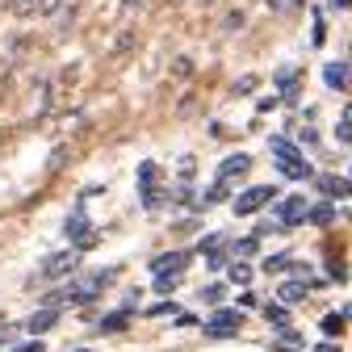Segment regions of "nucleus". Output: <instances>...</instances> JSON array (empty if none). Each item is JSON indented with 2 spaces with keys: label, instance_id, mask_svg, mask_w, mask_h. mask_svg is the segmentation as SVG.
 Masks as SVG:
<instances>
[{
  "label": "nucleus",
  "instance_id": "412c9836",
  "mask_svg": "<svg viewBox=\"0 0 352 352\" xmlns=\"http://www.w3.org/2000/svg\"><path fill=\"white\" fill-rule=\"evenodd\" d=\"M235 252H243V256H252V252H256V239H239V243H235Z\"/></svg>",
  "mask_w": 352,
  "mask_h": 352
},
{
  "label": "nucleus",
  "instance_id": "0eeeda50",
  "mask_svg": "<svg viewBox=\"0 0 352 352\" xmlns=\"http://www.w3.org/2000/svg\"><path fill=\"white\" fill-rule=\"evenodd\" d=\"M319 189L327 197H348L352 193V181H344V176H319Z\"/></svg>",
  "mask_w": 352,
  "mask_h": 352
},
{
  "label": "nucleus",
  "instance_id": "aec40b11",
  "mask_svg": "<svg viewBox=\"0 0 352 352\" xmlns=\"http://www.w3.org/2000/svg\"><path fill=\"white\" fill-rule=\"evenodd\" d=\"M172 311H176V306H172V302H160V306H151V311H147V315H172Z\"/></svg>",
  "mask_w": 352,
  "mask_h": 352
},
{
  "label": "nucleus",
  "instance_id": "4be33fe9",
  "mask_svg": "<svg viewBox=\"0 0 352 352\" xmlns=\"http://www.w3.org/2000/svg\"><path fill=\"white\" fill-rule=\"evenodd\" d=\"M252 88H256V80H252V76H243V80L235 84V93H252Z\"/></svg>",
  "mask_w": 352,
  "mask_h": 352
},
{
  "label": "nucleus",
  "instance_id": "6ab92c4d",
  "mask_svg": "<svg viewBox=\"0 0 352 352\" xmlns=\"http://www.w3.org/2000/svg\"><path fill=\"white\" fill-rule=\"evenodd\" d=\"M59 5H63V0H38V13H42V17H51Z\"/></svg>",
  "mask_w": 352,
  "mask_h": 352
},
{
  "label": "nucleus",
  "instance_id": "39448f33",
  "mask_svg": "<svg viewBox=\"0 0 352 352\" xmlns=\"http://www.w3.org/2000/svg\"><path fill=\"white\" fill-rule=\"evenodd\" d=\"M185 264H189L185 252H172V256H160L151 269H155V277H168V273H172V277H181V273H185Z\"/></svg>",
  "mask_w": 352,
  "mask_h": 352
},
{
  "label": "nucleus",
  "instance_id": "f3484780",
  "mask_svg": "<svg viewBox=\"0 0 352 352\" xmlns=\"http://www.w3.org/2000/svg\"><path fill=\"white\" fill-rule=\"evenodd\" d=\"M223 294H227L223 285H206V289H201V298H206V302H223Z\"/></svg>",
  "mask_w": 352,
  "mask_h": 352
},
{
  "label": "nucleus",
  "instance_id": "9b49d317",
  "mask_svg": "<svg viewBox=\"0 0 352 352\" xmlns=\"http://www.w3.org/2000/svg\"><path fill=\"white\" fill-rule=\"evenodd\" d=\"M311 218H315L319 227H331V223H336V210H331V206H315V210H311Z\"/></svg>",
  "mask_w": 352,
  "mask_h": 352
},
{
  "label": "nucleus",
  "instance_id": "1a4fd4ad",
  "mask_svg": "<svg viewBox=\"0 0 352 352\" xmlns=\"http://www.w3.org/2000/svg\"><path fill=\"white\" fill-rule=\"evenodd\" d=\"M55 319H59L55 311H42V315H34V319H30L25 327H30L34 336H42V331H51V327H55Z\"/></svg>",
  "mask_w": 352,
  "mask_h": 352
},
{
  "label": "nucleus",
  "instance_id": "20e7f679",
  "mask_svg": "<svg viewBox=\"0 0 352 352\" xmlns=\"http://www.w3.org/2000/svg\"><path fill=\"white\" fill-rule=\"evenodd\" d=\"M239 323H243L239 311H218V315H210L206 331H210V336H231V331H239Z\"/></svg>",
  "mask_w": 352,
  "mask_h": 352
},
{
  "label": "nucleus",
  "instance_id": "6e6552de",
  "mask_svg": "<svg viewBox=\"0 0 352 352\" xmlns=\"http://www.w3.org/2000/svg\"><path fill=\"white\" fill-rule=\"evenodd\" d=\"M323 80H327V88H344V84H348V67L327 63V67H323Z\"/></svg>",
  "mask_w": 352,
  "mask_h": 352
},
{
  "label": "nucleus",
  "instance_id": "ddd939ff",
  "mask_svg": "<svg viewBox=\"0 0 352 352\" xmlns=\"http://www.w3.org/2000/svg\"><path fill=\"white\" fill-rule=\"evenodd\" d=\"M264 319H269L273 327H285V311H281V306H273V302L264 306Z\"/></svg>",
  "mask_w": 352,
  "mask_h": 352
},
{
  "label": "nucleus",
  "instance_id": "b1692460",
  "mask_svg": "<svg viewBox=\"0 0 352 352\" xmlns=\"http://www.w3.org/2000/svg\"><path fill=\"white\" fill-rule=\"evenodd\" d=\"M13 352H42V344H21V348H13Z\"/></svg>",
  "mask_w": 352,
  "mask_h": 352
},
{
  "label": "nucleus",
  "instance_id": "2eb2a0df",
  "mask_svg": "<svg viewBox=\"0 0 352 352\" xmlns=\"http://www.w3.org/2000/svg\"><path fill=\"white\" fill-rule=\"evenodd\" d=\"M264 269H269V273H281V269H289V256L281 252V256H269V260H264Z\"/></svg>",
  "mask_w": 352,
  "mask_h": 352
},
{
  "label": "nucleus",
  "instance_id": "dca6fc26",
  "mask_svg": "<svg viewBox=\"0 0 352 352\" xmlns=\"http://www.w3.org/2000/svg\"><path fill=\"white\" fill-rule=\"evenodd\" d=\"M84 223H88V218H84V214H76V218H67V227H63V231H67V235H84V231H88Z\"/></svg>",
  "mask_w": 352,
  "mask_h": 352
},
{
  "label": "nucleus",
  "instance_id": "f03ea898",
  "mask_svg": "<svg viewBox=\"0 0 352 352\" xmlns=\"http://www.w3.org/2000/svg\"><path fill=\"white\" fill-rule=\"evenodd\" d=\"M302 218H311V206H306V197H289L277 206V223L281 227H298Z\"/></svg>",
  "mask_w": 352,
  "mask_h": 352
},
{
  "label": "nucleus",
  "instance_id": "9d476101",
  "mask_svg": "<svg viewBox=\"0 0 352 352\" xmlns=\"http://www.w3.org/2000/svg\"><path fill=\"white\" fill-rule=\"evenodd\" d=\"M306 298V285L302 281H285L281 285V302H302Z\"/></svg>",
  "mask_w": 352,
  "mask_h": 352
},
{
  "label": "nucleus",
  "instance_id": "7ed1b4c3",
  "mask_svg": "<svg viewBox=\"0 0 352 352\" xmlns=\"http://www.w3.org/2000/svg\"><path fill=\"white\" fill-rule=\"evenodd\" d=\"M76 264H80V256H76V252H55V256H51L47 264H42V277H47V281H55V277L72 273Z\"/></svg>",
  "mask_w": 352,
  "mask_h": 352
},
{
  "label": "nucleus",
  "instance_id": "4468645a",
  "mask_svg": "<svg viewBox=\"0 0 352 352\" xmlns=\"http://www.w3.org/2000/svg\"><path fill=\"white\" fill-rule=\"evenodd\" d=\"M231 281L235 285H248L252 281V269H248V264H231Z\"/></svg>",
  "mask_w": 352,
  "mask_h": 352
},
{
  "label": "nucleus",
  "instance_id": "423d86ee",
  "mask_svg": "<svg viewBox=\"0 0 352 352\" xmlns=\"http://www.w3.org/2000/svg\"><path fill=\"white\" fill-rule=\"evenodd\" d=\"M252 168V155H231L223 160V168H218V181H231V176H243Z\"/></svg>",
  "mask_w": 352,
  "mask_h": 352
},
{
  "label": "nucleus",
  "instance_id": "f8f14e48",
  "mask_svg": "<svg viewBox=\"0 0 352 352\" xmlns=\"http://www.w3.org/2000/svg\"><path fill=\"white\" fill-rule=\"evenodd\" d=\"M126 315H130V311H118V315L101 319V331H122V327H126Z\"/></svg>",
  "mask_w": 352,
  "mask_h": 352
},
{
  "label": "nucleus",
  "instance_id": "f257e3e1",
  "mask_svg": "<svg viewBox=\"0 0 352 352\" xmlns=\"http://www.w3.org/2000/svg\"><path fill=\"white\" fill-rule=\"evenodd\" d=\"M273 197H277L273 185H252V189H243V193L235 197V214H256L260 206H269Z\"/></svg>",
  "mask_w": 352,
  "mask_h": 352
},
{
  "label": "nucleus",
  "instance_id": "393cba45",
  "mask_svg": "<svg viewBox=\"0 0 352 352\" xmlns=\"http://www.w3.org/2000/svg\"><path fill=\"white\" fill-rule=\"evenodd\" d=\"M331 5H348V0H331Z\"/></svg>",
  "mask_w": 352,
  "mask_h": 352
},
{
  "label": "nucleus",
  "instance_id": "5701e85b",
  "mask_svg": "<svg viewBox=\"0 0 352 352\" xmlns=\"http://www.w3.org/2000/svg\"><path fill=\"white\" fill-rule=\"evenodd\" d=\"M227 30H243V13H231L227 17Z\"/></svg>",
  "mask_w": 352,
  "mask_h": 352
},
{
  "label": "nucleus",
  "instance_id": "a211bd4d",
  "mask_svg": "<svg viewBox=\"0 0 352 352\" xmlns=\"http://www.w3.org/2000/svg\"><path fill=\"white\" fill-rule=\"evenodd\" d=\"M340 327H344V319H340V315H327V319H323V331H327V336H336Z\"/></svg>",
  "mask_w": 352,
  "mask_h": 352
}]
</instances>
